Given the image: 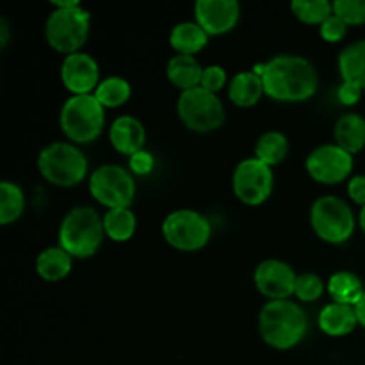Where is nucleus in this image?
Wrapping results in <instances>:
<instances>
[{"label": "nucleus", "mask_w": 365, "mask_h": 365, "mask_svg": "<svg viewBox=\"0 0 365 365\" xmlns=\"http://www.w3.org/2000/svg\"><path fill=\"white\" fill-rule=\"evenodd\" d=\"M88 159L71 143H50L39 152L38 170L46 182L59 187L78 185L88 175Z\"/></svg>", "instance_id": "39448f33"}, {"label": "nucleus", "mask_w": 365, "mask_h": 365, "mask_svg": "<svg viewBox=\"0 0 365 365\" xmlns=\"http://www.w3.org/2000/svg\"><path fill=\"white\" fill-rule=\"evenodd\" d=\"M334 13L346 25L365 24V0H335Z\"/></svg>", "instance_id": "7c9ffc66"}, {"label": "nucleus", "mask_w": 365, "mask_h": 365, "mask_svg": "<svg viewBox=\"0 0 365 365\" xmlns=\"http://www.w3.org/2000/svg\"><path fill=\"white\" fill-rule=\"evenodd\" d=\"M59 123L71 143H93L106 125V107L95 95H73L61 107Z\"/></svg>", "instance_id": "20e7f679"}, {"label": "nucleus", "mask_w": 365, "mask_h": 365, "mask_svg": "<svg viewBox=\"0 0 365 365\" xmlns=\"http://www.w3.org/2000/svg\"><path fill=\"white\" fill-rule=\"evenodd\" d=\"M103 107H120L130 100V82L123 77H107L93 93Z\"/></svg>", "instance_id": "cd10ccee"}, {"label": "nucleus", "mask_w": 365, "mask_h": 365, "mask_svg": "<svg viewBox=\"0 0 365 365\" xmlns=\"http://www.w3.org/2000/svg\"><path fill=\"white\" fill-rule=\"evenodd\" d=\"M305 166L310 177L319 184H341L351 175L353 155L339 145H321L310 152Z\"/></svg>", "instance_id": "f8f14e48"}, {"label": "nucleus", "mask_w": 365, "mask_h": 365, "mask_svg": "<svg viewBox=\"0 0 365 365\" xmlns=\"http://www.w3.org/2000/svg\"><path fill=\"white\" fill-rule=\"evenodd\" d=\"M73 257L61 246H50L43 250L36 259V271L46 282H59L70 274Z\"/></svg>", "instance_id": "4be33fe9"}, {"label": "nucleus", "mask_w": 365, "mask_h": 365, "mask_svg": "<svg viewBox=\"0 0 365 365\" xmlns=\"http://www.w3.org/2000/svg\"><path fill=\"white\" fill-rule=\"evenodd\" d=\"M11 31L9 24H7L6 18H0V48H6L7 43H9Z\"/></svg>", "instance_id": "e433bc0d"}, {"label": "nucleus", "mask_w": 365, "mask_h": 365, "mask_svg": "<svg viewBox=\"0 0 365 365\" xmlns=\"http://www.w3.org/2000/svg\"><path fill=\"white\" fill-rule=\"evenodd\" d=\"M335 145L355 155L365 146V120L360 114L348 113L335 123Z\"/></svg>", "instance_id": "aec40b11"}, {"label": "nucleus", "mask_w": 365, "mask_h": 365, "mask_svg": "<svg viewBox=\"0 0 365 365\" xmlns=\"http://www.w3.org/2000/svg\"><path fill=\"white\" fill-rule=\"evenodd\" d=\"M227 86V71H225L223 66H217V64H212V66L203 68L202 82H200V88L207 89L210 93H217Z\"/></svg>", "instance_id": "2f4dec72"}, {"label": "nucleus", "mask_w": 365, "mask_h": 365, "mask_svg": "<svg viewBox=\"0 0 365 365\" xmlns=\"http://www.w3.org/2000/svg\"><path fill=\"white\" fill-rule=\"evenodd\" d=\"M241 16L237 0H198L195 4V20L209 36L230 32Z\"/></svg>", "instance_id": "2eb2a0df"}, {"label": "nucleus", "mask_w": 365, "mask_h": 365, "mask_svg": "<svg viewBox=\"0 0 365 365\" xmlns=\"http://www.w3.org/2000/svg\"><path fill=\"white\" fill-rule=\"evenodd\" d=\"M362 88H359L356 84H351V82H342L337 89V98L342 106H355L359 103L360 96H362Z\"/></svg>", "instance_id": "f704fd0d"}, {"label": "nucleus", "mask_w": 365, "mask_h": 365, "mask_svg": "<svg viewBox=\"0 0 365 365\" xmlns=\"http://www.w3.org/2000/svg\"><path fill=\"white\" fill-rule=\"evenodd\" d=\"M25 196L18 184L4 180L0 184V223L9 225L24 214Z\"/></svg>", "instance_id": "bb28decb"}, {"label": "nucleus", "mask_w": 365, "mask_h": 365, "mask_svg": "<svg viewBox=\"0 0 365 365\" xmlns=\"http://www.w3.org/2000/svg\"><path fill=\"white\" fill-rule=\"evenodd\" d=\"M128 168H130V171L134 175H150L153 171V168H155V159H153V155L150 152L141 150V152L130 155Z\"/></svg>", "instance_id": "72a5a7b5"}, {"label": "nucleus", "mask_w": 365, "mask_h": 365, "mask_svg": "<svg viewBox=\"0 0 365 365\" xmlns=\"http://www.w3.org/2000/svg\"><path fill=\"white\" fill-rule=\"evenodd\" d=\"M289 153V139L287 135L278 130L264 132L255 145V157L262 160L267 166H277L287 157Z\"/></svg>", "instance_id": "a878e982"}, {"label": "nucleus", "mask_w": 365, "mask_h": 365, "mask_svg": "<svg viewBox=\"0 0 365 365\" xmlns=\"http://www.w3.org/2000/svg\"><path fill=\"white\" fill-rule=\"evenodd\" d=\"M317 324H319L321 331L330 337H344L355 330L359 324V317H356L355 307L331 302L321 310Z\"/></svg>", "instance_id": "f3484780"}, {"label": "nucleus", "mask_w": 365, "mask_h": 365, "mask_svg": "<svg viewBox=\"0 0 365 365\" xmlns=\"http://www.w3.org/2000/svg\"><path fill=\"white\" fill-rule=\"evenodd\" d=\"M103 217L93 207H73L59 227V246L71 257L89 259L103 241Z\"/></svg>", "instance_id": "7ed1b4c3"}, {"label": "nucleus", "mask_w": 365, "mask_h": 365, "mask_svg": "<svg viewBox=\"0 0 365 365\" xmlns=\"http://www.w3.org/2000/svg\"><path fill=\"white\" fill-rule=\"evenodd\" d=\"M177 113L182 123L192 132H212L225 121V107L216 93L203 88L182 91L177 102Z\"/></svg>", "instance_id": "6e6552de"}, {"label": "nucleus", "mask_w": 365, "mask_h": 365, "mask_svg": "<svg viewBox=\"0 0 365 365\" xmlns=\"http://www.w3.org/2000/svg\"><path fill=\"white\" fill-rule=\"evenodd\" d=\"M364 291L365 289L360 277H356L351 271H337L328 280V294L335 303L355 307L356 302L362 298Z\"/></svg>", "instance_id": "b1692460"}, {"label": "nucleus", "mask_w": 365, "mask_h": 365, "mask_svg": "<svg viewBox=\"0 0 365 365\" xmlns=\"http://www.w3.org/2000/svg\"><path fill=\"white\" fill-rule=\"evenodd\" d=\"M309 319L305 310L291 299L267 302L259 314V331L262 341L274 349H291L305 339Z\"/></svg>", "instance_id": "f03ea898"}, {"label": "nucleus", "mask_w": 365, "mask_h": 365, "mask_svg": "<svg viewBox=\"0 0 365 365\" xmlns=\"http://www.w3.org/2000/svg\"><path fill=\"white\" fill-rule=\"evenodd\" d=\"M355 312H356V317H359V324H362V327L365 328V291H364L362 298L356 302Z\"/></svg>", "instance_id": "4c0bfd02"}, {"label": "nucleus", "mask_w": 365, "mask_h": 365, "mask_svg": "<svg viewBox=\"0 0 365 365\" xmlns=\"http://www.w3.org/2000/svg\"><path fill=\"white\" fill-rule=\"evenodd\" d=\"M274 177L267 164L257 157L241 160L232 175V187L235 196L246 205H262L273 192Z\"/></svg>", "instance_id": "9b49d317"}, {"label": "nucleus", "mask_w": 365, "mask_h": 365, "mask_svg": "<svg viewBox=\"0 0 365 365\" xmlns=\"http://www.w3.org/2000/svg\"><path fill=\"white\" fill-rule=\"evenodd\" d=\"M89 27L91 16L81 4L71 7H56L46 18V43L57 52L70 56L78 52V48L88 41Z\"/></svg>", "instance_id": "423d86ee"}, {"label": "nucleus", "mask_w": 365, "mask_h": 365, "mask_svg": "<svg viewBox=\"0 0 365 365\" xmlns=\"http://www.w3.org/2000/svg\"><path fill=\"white\" fill-rule=\"evenodd\" d=\"M291 9L299 21L307 25H323L334 14V4L328 0H294Z\"/></svg>", "instance_id": "c85d7f7f"}, {"label": "nucleus", "mask_w": 365, "mask_h": 365, "mask_svg": "<svg viewBox=\"0 0 365 365\" xmlns=\"http://www.w3.org/2000/svg\"><path fill=\"white\" fill-rule=\"evenodd\" d=\"M89 192L107 209L130 207L135 196L134 177L125 168L116 164H103L89 177Z\"/></svg>", "instance_id": "9d476101"}, {"label": "nucleus", "mask_w": 365, "mask_h": 365, "mask_svg": "<svg viewBox=\"0 0 365 365\" xmlns=\"http://www.w3.org/2000/svg\"><path fill=\"white\" fill-rule=\"evenodd\" d=\"M166 75L173 86L182 91L200 88L203 75V66L196 61L195 56H177L171 57L166 64Z\"/></svg>", "instance_id": "a211bd4d"}, {"label": "nucleus", "mask_w": 365, "mask_h": 365, "mask_svg": "<svg viewBox=\"0 0 365 365\" xmlns=\"http://www.w3.org/2000/svg\"><path fill=\"white\" fill-rule=\"evenodd\" d=\"M321 38L328 43H339L341 39H344L346 32H348V25L337 16V14H331L327 21L319 27Z\"/></svg>", "instance_id": "473e14b6"}, {"label": "nucleus", "mask_w": 365, "mask_h": 365, "mask_svg": "<svg viewBox=\"0 0 365 365\" xmlns=\"http://www.w3.org/2000/svg\"><path fill=\"white\" fill-rule=\"evenodd\" d=\"M342 82H351L365 89V39L351 43L339 53Z\"/></svg>", "instance_id": "5701e85b"}, {"label": "nucleus", "mask_w": 365, "mask_h": 365, "mask_svg": "<svg viewBox=\"0 0 365 365\" xmlns=\"http://www.w3.org/2000/svg\"><path fill=\"white\" fill-rule=\"evenodd\" d=\"M109 139L110 145H113V148L116 152L130 157L134 153L145 150V125L138 118L130 116V114H123V116L116 118L113 121V125H110Z\"/></svg>", "instance_id": "dca6fc26"}, {"label": "nucleus", "mask_w": 365, "mask_h": 365, "mask_svg": "<svg viewBox=\"0 0 365 365\" xmlns=\"http://www.w3.org/2000/svg\"><path fill=\"white\" fill-rule=\"evenodd\" d=\"M253 280L260 294L269 298V302H274L289 299L294 294L298 274L284 260L267 259L257 266Z\"/></svg>", "instance_id": "ddd939ff"}, {"label": "nucleus", "mask_w": 365, "mask_h": 365, "mask_svg": "<svg viewBox=\"0 0 365 365\" xmlns=\"http://www.w3.org/2000/svg\"><path fill=\"white\" fill-rule=\"evenodd\" d=\"M359 225H360V228H362V232L365 234V205L362 207V210H360V214H359Z\"/></svg>", "instance_id": "58836bf2"}, {"label": "nucleus", "mask_w": 365, "mask_h": 365, "mask_svg": "<svg viewBox=\"0 0 365 365\" xmlns=\"http://www.w3.org/2000/svg\"><path fill=\"white\" fill-rule=\"evenodd\" d=\"M138 221L130 207L123 209H110L103 214V230L109 239L116 242H125L134 235Z\"/></svg>", "instance_id": "393cba45"}, {"label": "nucleus", "mask_w": 365, "mask_h": 365, "mask_svg": "<svg viewBox=\"0 0 365 365\" xmlns=\"http://www.w3.org/2000/svg\"><path fill=\"white\" fill-rule=\"evenodd\" d=\"M266 95L264 82L255 71H239L234 75L228 86V98L237 107H253Z\"/></svg>", "instance_id": "6ab92c4d"}, {"label": "nucleus", "mask_w": 365, "mask_h": 365, "mask_svg": "<svg viewBox=\"0 0 365 365\" xmlns=\"http://www.w3.org/2000/svg\"><path fill=\"white\" fill-rule=\"evenodd\" d=\"M324 292V284L317 274L314 273H302L298 274V280H296V289L294 296L299 302H317V299L323 296Z\"/></svg>", "instance_id": "c756f323"}, {"label": "nucleus", "mask_w": 365, "mask_h": 365, "mask_svg": "<svg viewBox=\"0 0 365 365\" xmlns=\"http://www.w3.org/2000/svg\"><path fill=\"white\" fill-rule=\"evenodd\" d=\"M163 235L168 245L180 252H196L210 241L212 227L203 214L192 209H178L163 221Z\"/></svg>", "instance_id": "1a4fd4ad"}, {"label": "nucleus", "mask_w": 365, "mask_h": 365, "mask_svg": "<svg viewBox=\"0 0 365 365\" xmlns=\"http://www.w3.org/2000/svg\"><path fill=\"white\" fill-rule=\"evenodd\" d=\"M209 43V34L196 21H180L171 29L170 45L182 56H195Z\"/></svg>", "instance_id": "412c9836"}, {"label": "nucleus", "mask_w": 365, "mask_h": 365, "mask_svg": "<svg viewBox=\"0 0 365 365\" xmlns=\"http://www.w3.org/2000/svg\"><path fill=\"white\" fill-rule=\"evenodd\" d=\"M310 225L319 239L330 245H342L355 232V214L342 198L321 196L310 209Z\"/></svg>", "instance_id": "0eeeda50"}, {"label": "nucleus", "mask_w": 365, "mask_h": 365, "mask_svg": "<svg viewBox=\"0 0 365 365\" xmlns=\"http://www.w3.org/2000/svg\"><path fill=\"white\" fill-rule=\"evenodd\" d=\"M264 91L277 102H305L312 98L319 86V77L309 59L302 56H277L264 64Z\"/></svg>", "instance_id": "f257e3e1"}, {"label": "nucleus", "mask_w": 365, "mask_h": 365, "mask_svg": "<svg viewBox=\"0 0 365 365\" xmlns=\"http://www.w3.org/2000/svg\"><path fill=\"white\" fill-rule=\"evenodd\" d=\"M61 81L73 95H93L102 82L98 63L89 53H70L61 64Z\"/></svg>", "instance_id": "4468645a"}, {"label": "nucleus", "mask_w": 365, "mask_h": 365, "mask_svg": "<svg viewBox=\"0 0 365 365\" xmlns=\"http://www.w3.org/2000/svg\"><path fill=\"white\" fill-rule=\"evenodd\" d=\"M348 195L359 205H365V175H356L349 180Z\"/></svg>", "instance_id": "c9c22d12"}]
</instances>
